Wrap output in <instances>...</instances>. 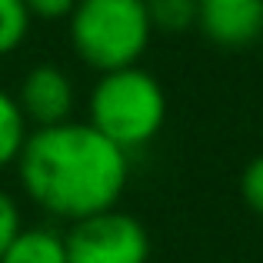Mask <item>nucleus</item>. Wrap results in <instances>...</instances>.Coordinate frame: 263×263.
<instances>
[{"label":"nucleus","mask_w":263,"mask_h":263,"mask_svg":"<svg viewBox=\"0 0 263 263\" xmlns=\"http://www.w3.org/2000/svg\"><path fill=\"white\" fill-rule=\"evenodd\" d=\"M240 197H243L247 210L263 220V154L253 157L240 174Z\"/></svg>","instance_id":"11"},{"label":"nucleus","mask_w":263,"mask_h":263,"mask_svg":"<svg viewBox=\"0 0 263 263\" xmlns=\"http://www.w3.org/2000/svg\"><path fill=\"white\" fill-rule=\"evenodd\" d=\"M90 127L100 130L110 143L130 154L154 140L167 123V93L163 84L140 64L110 70L97 77L90 90Z\"/></svg>","instance_id":"2"},{"label":"nucleus","mask_w":263,"mask_h":263,"mask_svg":"<svg viewBox=\"0 0 263 263\" xmlns=\"http://www.w3.org/2000/svg\"><path fill=\"white\" fill-rule=\"evenodd\" d=\"M24 230L20 223V206L7 190H0V257L7 253V247L13 243V237Z\"/></svg>","instance_id":"12"},{"label":"nucleus","mask_w":263,"mask_h":263,"mask_svg":"<svg viewBox=\"0 0 263 263\" xmlns=\"http://www.w3.org/2000/svg\"><path fill=\"white\" fill-rule=\"evenodd\" d=\"M27 137H30V123H27L17 97L0 87V170L17 167Z\"/></svg>","instance_id":"8"},{"label":"nucleus","mask_w":263,"mask_h":263,"mask_svg":"<svg viewBox=\"0 0 263 263\" xmlns=\"http://www.w3.org/2000/svg\"><path fill=\"white\" fill-rule=\"evenodd\" d=\"M70 50L97 73L140 64L154 40L143 0H80L67 17Z\"/></svg>","instance_id":"3"},{"label":"nucleus","mask_w":263,"mask_h":263,"mask_svg":"<svg viewBox=\"0 0 263 263\" xmlns=\"http://www.w3.org/2000/svg\"><path fill=\"white\" fill-rule=\"evenodd\" d=\"M30 13H27L24 0H0V57H10L20 50L30 33Z\"/></svg>","instance_id":"10"},{"label":"nucleus","mask_w":263,"mask_h":263,"mask_svg":"<svg viewBox=\"0 0 263 263\" xmlns=\"http://www.w3.org/2000/svg\"><path fill=\"white\" fill-rule=\"evenodd\" d=\"M80 0H24L27 13L37 20H67Z\"/></svg>","instance_id":"13"},{"label":"nucleus","mask_w":263,"mask_h":263,"mask_svg":"<svg viewBox=\"0 0 263 263\" xmlns=\"http://www.w3.org/2000/svg\"><path fill=\"white\" fill-rule=\"evenodd\" d=\"M0 263H70L67 240L50 227H24L0 257Z\"/></svg>","instance_id":"7"},{"label":"nucleus","mask_w":263,"mask_h":263,"mask_svg":"<svg viewBox=\"0 0 263 263\" xmlns=\"http://www.w3.org/2000/svg\"><path fill=\"white\" fill-rule=\"evenodd\" d=\"M130 154L87 120L30 130L17 160V180L33 206L67 223L120 203L130 180Z\"/></svg>","instance_id":"1"},{"label":"nucleus","mask_w":263,"mask_h":263,"mask_svg":"<svg viewBox=\"0 0 263 263\" xmlns=\"http://www.w3.org/2000/svg\"><path fill=\"white\" fill-rule=\"evenodd\" d=\"M197 30L227 50L250 47L263 37V0H200Z\"/></svg>","instance_id":"6"},{"label":"nucleus","mask_w":263,"mask_h":263,"mask_svg":"<svg viewBox=\"0 0 263 263\" xmlns=\"http://www.w3.org/2000/svg\"><path fill=\"white\" fill-rule=\"evenodd\" d=\"M154 33H186L200 24V0H143Z\"/></svg>","instance_id":"9"},{"label":"nucleus","mask_w":263,"mask_h":263,"mask_svg":"<svg viewBox=\"0 0 263 263\" xmlns=\"http://www.w3.org/2000/svg\"><path fill=\"white\" fill-rule=\"evenodd\" d=\"M70 263H147L150 233L134 213L103 210L97 217L77 220L64 233Z\"/></svg>","instance_id":"4"},{"label":"nucleus","mask_w":263,"mask_h":263,"mask_svg":"<svg viewBox=\"0 0 263 263\" xmlns=\"http://www.w3.org/2000/svg\"><path fill=\"white\" fill-rule=\"evenodd\" d=\"M17 103L24 110L27 123L37 127H53V123L73 120V107H77V87H73L70 73L57 64H37L24 73L17 87Z\"/></svg>","instance_id":"5"}]
</instances>
